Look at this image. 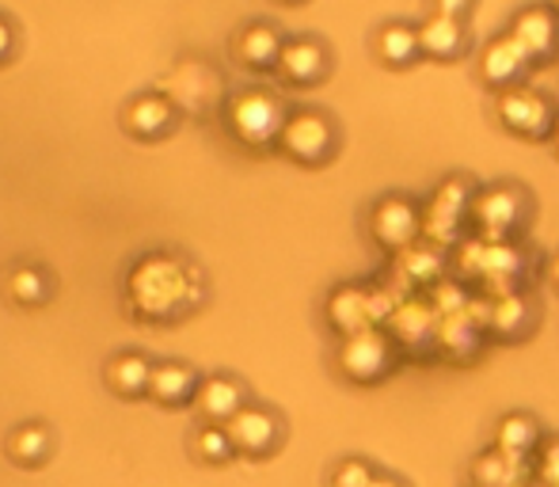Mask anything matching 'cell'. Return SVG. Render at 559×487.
Returning <instances> with one entry per match:
<instances>
[{"label": "cell", "instance_id": "cell-17", "mask_svg": "<svg viewBox=\"0 0 559 487\" xmlns=\"http://www.w3.org/2000/svg\"><path fill=\"white\" fill-rule=\"evenodd\" d=\"M282 35L278 27H271V23H248V27L236 35L233 43V54L240 66L248 69H274L282 58Z\"/></svg>", "mask_w": 559, "mask_h": 487}, {"label": "cell", "instance_id": "cell-15", "mask_svg": "<svg viewBox=\"0 0 559 487\" xmlns=\"http://www.w3.org/2000/svg\"><path fill=\"white\" fill-rule=\"evenodd\" d=\"M373 294H366L361 286H338L332 297H328V324L335 328L338 335H354L366 332V328H377L373 317Z\"/></svg>", "mask_w": 559, "mask_h": 487}, {"label": "cell", "instance_id": "cell-27", "mask_svg": "<svg viewBox=\"0 0 559 487\" xmlns=\"http://www.w3.org/2000/svg\"><path fill=\"white\" fill-rule=\"evenodd\" d=\"M12 54V27H8V20H0V61Z\"/></svg>", "mask_w": 559, "mask_h": 487}, {"label": "cell", "instance_id": "cell-2", "mask_svg": "<svg viewBox=\"0 0 559 487\" xmlns=\"http://www.w3.org/2000/svg\"><path fill=\"white\" fill-rule=\"evenodd\" d=\"M286 115H289L286 107L263 88L236 92L225 107L228 133L248 149H263V145H271V141H278L282 126H286Z\"/></svg>", "mask_w": 559, "mask_h": 487}, {"label": "cell", "instance_id": "cell-13", "mask_svg": "<svg viewBox=\"0 0 559 487\" xmlns=\"http://www.w3.org/2000/svg\"><path fill=\"white\" fill-rule=\"evenodd\" d=\"M240 407H248V392L236 377H206L199 381V392H194V412H199L202 423H214V427H225Z\"/></svg>", "mask_w": 559, "mask_h": 487}, {"label": "cell", "instance_id": "cell-12", "mask_svg": "<svg viewBox=\"0 0 559 487\" xmlns=\"http://www.w3.org/2000/svg\"><path fill=\"white\" fill-rule=\"evenodd\" d=\"M274 73L294 88H309V84L324 81L328 73V46L320 38H289L282 46V58L274 66Z\"/></svg>", "mask_w": 559, "mask_h": 487}, {"label": "cell", "instance_id": "cell-8", "mask_svg": "<svg viewBox=\"0 0 559 487\" xmlns=\"http://www.w3.org/2000/svg\"><path fill=\"white\" fill-rule=\"evenodd\" d=\"M228 430V442H233L236 458H248V461H259L266 453L278 450L282 442V419L271 412V407H259V404H248L225 423Z\"/></svg>", "mask_w": 559, "mask_h": 487}, {"label": "cell", "instance_id": "cell-14", "mask_svg": "<svg viewBox=\"0 0 559 487\" xmlns=\"http://www.w3.org/2000/svg\"><path fill=\"white\" fill-rule=\"evenodd\" d=\"M176 126V107H171L168 96H133L130 104L122 107V130L138 141H156Z\"/></svg>", "mask_w": 559, "mask_h": 487}, {"label": "cell", "instance_id": "cell-1", "mask_svg": "<svg viewBox=\"0 0 559 487\" xmlns=\"http://www.w3.org/2000/svg\"><path fill=\"white\" fill-rule=\"evenodd\" d=\"M202 301V274L183 256L148 251L126 274V309L138 324H171Z\"/></svg>", "mask_w": 559, "mask_h": 487}, {"label": "cell", "instance_id": "cell-28", "mask_svg": "<svg viewBox=\"0 0 559 487\" xmlns=\"http://www.w3.org/2000/svg\"><path fill=\"white\" fill-rule=\"evenodd\" d=\"M373 487H412V484H407V480H400L396 473H377Z\"/></svg>", "mask_w": 559, "mask_h": 487}, {"label": "cell", "instance_id": "cell-10", "mask_svg": "<svg viewBox=\"0 0 559 487\" xmlns=\"http://www.w3.org/2000/svg\"><path fill=\"white\" fill-rule=\"evenodd\" d=\"M507 35L530 54L533 66H540L559 50V15L545 4H530L510 20Z\"/></svg>", "mask_w": 559, "mask_h": 487}, {"label": "cell", "instance_id": "cell-11", "mask_svg": "<svg viewBox=\"0 0 559 487\" xmlns=\"http://www.w3.org/2000/svg\"><path fill=\"white\" fill-rule=\"evenodd\" d=\"M530 66H533L530 54H525L510 35H499L484 46V54H479V81H484L487 88H502V92L518 88V81H522Z\"/></svg>", "mask_w": 559, "mask_h": 487}, {"label": "cell", "instance_id": "cell-7", "mask_svg": "<svg viewBox=\"0 0 559 487\" xmlns=\"http://www.w3.org/2000/svg\"><path fill=\"white\" fill-rule=\"evenodd\" d=\"M499 111V122L507 133L525 141H540V138H552L559 111L552 107V99L545 92H533V88H507L495 104Z\"/></svg>", "mask_w": 559, "mask_h": 487}, {"label": "cell", "instance_id": "cell-16", "mask_svg": "<svg viewBox=\"0 0 559 487\" xmlns=\"http://www.w3.org/2000/svg\"><path fill=\"white\" fill-rule=\"evenodd\" d=\"M468 46V35H464V23L453 20V15H438L430 12L427 20L419 23V50L435 61H453L464 54Z\"/></svg>", "mask_w": 559, "mask_h": 487}, {"label": "cell", "instance_id": "cell-31", "mask_svg": "<svg viewBox=\"0 0 559 487\" xmlns=\"http://www.w3.org/2000/svg\"><path fill=\"white\" fill-rule=\"evenodd\" d=\"M282 4H301V0H282Z\"/></svg>", "mask_w": 559, "mask_h": 487}, {"label": "cell", "instance_id": "cell-32", "mask_svg": "<svg viewBox=\"0 0 559 487\" xmlns=\"http://www.w3.org/2000/svg\"><path fill=\"white\" fill-rule=\"evenodd\" d=\"M556 12H559V0H556Z\"/></svg>", "mask_w": 559, "mask_h": 487}, {"label": "cell", "instance_id": "cell-24", "mask_svg": "<svg viewBox=\"0 0 559 487\" xmlns=\"http://www.w3.org/2000/svg\"><path fill=\"white\" fill-rule=\"evenodd\" d=\"M191 453L202 461V465H228L236 458L233 442H228V430L214 427V423H202L191 435Z\"/></svg>", "mask_w": 559, "mask_h": 487}, {"label": "cell", "instance_id": "cell-20", "mask_svg": "<svg viewBox=\"0 0 559 487\" xmlns=\"http://www.w3.org/2000/svg\"><path fill=\"white\" fill-rule=\"evenodd\" d=\"M104 381H107V389H111L115 396L138 400V396H145V392H148V381H153V363H148L145 355H138V351H122V355H115L111 363H107Z\"/></svg>", "mask_w": 559, "mask_h": 487}, {"label": "cell", "instance_id": "cell-3", "mask_svg": "<svg viewBox=\"0 0 559 487\" xmlns=\"http://www.w3.org/2000/svg\"><path fill=\"white\" fill-rule=\"evenodd\" d=\"M468 222L491 243H507L525 222H530V194L514 183L484 187V191L472 194Z\"/></svg>", "mask_w": 559, "mask_h": 487}, {"label": "cell", "instance_id": "cell-21", "mask_svg": "<svg viewBox=\"0 0 559 487\" xmlns=\"http://www.w3.org/2000/svg\"><path fill=\"white\" fill-rule=\"evenodd\" d=\"M373 50H377V58H381V66H389V69L412 66V61L423 54L419 50V27L400 23V20L384 23V27L373 35Z\"/></svg>", "mask_w": 559, "mask_h": 487}, {"label": "cell", "instance_id": "cell-22", "mask_svg": "<svg viewBox=\"0 0 559 487\" xmlns=\"http://www.w3.org/2000/svg\"><path fill=\"white\" fill-rule=\"evenodd\" d=\"M4 450L15 465L35 468V465H43L46 453H50V435H46V427H38V423H23V427H15L12 435H8Z\"/></svg>", "mask_w": 559, "mask_h": 487}, {"label": "cell", "instance_id": "cell-4", "mask_svg": "<svg viewBox=\"0 0 559 487\" xmlns=\"http://www.w3.org/2000/svg\"><path fill=\"white\" fill-rule=\"evenodd\" d=\"M335 366L350 384H381L384 377L396 369V343H392V335L381 332V328L354 332L338 343Z\"/></svg>", "mask_w": 559, "mask_h": 487}, {"label": "cell", "instance_id": "cell-5", "mask_svg": "<svg viewBox=\"0 0 559 487\" xmlns=\"http://www.w3.org/2000/svg\"><path fill=\"white\" fill-rule=\"evenodd\" d=\"M335 122L324 111H312V107H297L286 115V126L278 133V145L289 161L305 164V168H320L335 156Z\"/></svg>", "mask_w": 559, "mask_h": 487}, {"label": "cell", "instance_id": "cell-18", "mask_svg": "<svg viewBox=\"0 0 559 487\" xmlns=\"http://www.w3.org/2000/svg\"><path fill=\"white\" fill-rule=\"evenodd\" d=\"M194 392H199V377L191 366L183 363H156L153 381H148V396L160 407H183L194 404Z\"/></svg>", "mask_w": 559, "mask_h": 487}, {"label": "cell", "instance_id": "cell-6", "mask_svg": "<svg viewBox=\"0 0 559 487\" xmlns=\"http://www.w3.org/2000/svg\"><path fill=\"white\" fill-rule=\"evenodd\" d=\"M369 237L384 251H412L423 237V206L407 194H381L369 206Z\"/></svg>", "mask_w": 559, "mask_h": 487}, {"label": "cell", "instance_id": "cell-26", "mask_svg": "<svg viewBox=\"0 0 559 487\" xmlns=\"http://www.w3.org/2000/svg\"><path fill=\"white\" fill-rule=\"evenodd\" d=\"M472 4H476V0H435V12L453 15V20H464V15L472 12Z\"/></svg>", "mask_w": 559, "mask_h": 487}, {"label": "cell", "instance_id": "cell-19", "mask_svg": "<svg viewBox=\"0 0 559 487\" xmlns=\"http://www.w3.org/2000/svg\"><path fill=\"white\" fill-rule=\"evenodd\" d=\"M540 435H545V427H540L537 415L507 412L495 423V450H499L502 458H530V453L537 450Z\"/></svg>", "mask_w": 559, "mask_h": 487}, {"label": "cell", "instance_id": "cell-25", "mask_svg": "<svg viewBox=\"0 0 559 487\" xmlns=\"http://www.w3.org/2000/svg\"><path fill=\"white\" fill-rule=\"evenodd\" d=\"M377 473L381 468H373L369 458H338L328 473V487H373Z\"/></svg>", "mask_w": 559, "mask_h": 487}, {"label": "cell", "instance_id": "cell-30", "mask_svg": "<svg viewBox=\"0 0 559 487\" xmlns=\"http://www.w3.org/2000/svg\"><path fill=\"white\" fill-rule=\"evenodd\" d=\"M552 145H556V156H559V122H556V130H552Z\"/></svg>", "mask_w": 559, "mask_h": 487}, {"label": "cell", "instance_id": "cell-29", "mask_svg": "<svg viewBox=\"0 0 559 487\" xmlns=\"http://www.w3.org/2000/svg\"><path fill=\"white\" fill-rule=\"evenodd\" d=\"M548 282H552V289L559 294V251L552 256V263H548Z\"/></svg>", "mask_w": 559, "mask_h": 487}, {"label": "cell", "instance_id": "cell-9", "mask_svg": "<svg viewBox=\"0 0 559 487\" xmlns=\"http://www.w3.org/2000/svg\"><path fill=\"white\" fill-rule=\"evenodd\" d=\"M472 179H445L442 187H438L435 194H430V202L423 206V233H427L430 240L438 243H449L456 237V229L464 225V217H468L472 210Z\"/></svg>", "mask_w": 559, "mask_h": 487}, {"label": "cell", "instance_id": "cell-23", "mask_svg": "<svg viewBox=\"0 0 559 487\" xmlns=\"http://www.w3.org/2000/svg\"><path fill=\"white\" fill-rule=\"evenodd\" d=\"M4 297L12 305L31 309V305H38L46 297V274L38 271V266H31V263L12 266V271L4 274Z\"/></svg>", "mask_w": 559, "mask_h": 487}]
</instances>
